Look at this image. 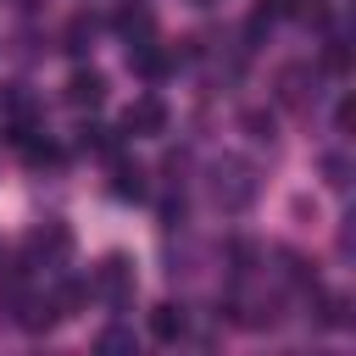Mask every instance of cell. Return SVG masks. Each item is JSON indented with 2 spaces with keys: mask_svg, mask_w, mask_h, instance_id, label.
<instances>
[{
  "mask_svg": "<svg viewBox=\"0 0 356 356\" xmlns=\"http://www.w3.org/2000/svg\"><path fill=\"white\" fill-rule=\"evenodd\" d=\"M211 200H217L222 211H245V206L256 200V167H250L245 156L211 161Z\"/></svg>",
  "mask_w": 356,
  "mask_h": 356,
  "instance_id": "1",
  "label": "cell"
},
{
  "mask_svg": "<svg viewBox=\"0 0 356 356\" xmlns=\"http://www.w3.org/2000/svg\"><path fill=\"white\" fill-rule=\"evenodd\" d=\"M323 178H328V189H345L350 184V161L334 150V156H323Z\"/></svg>",
  "mask_w": 356,
  "mask_h": 356,
  "instance_id": "12",
  "label": "cell"
},
{
  "mask_svg": "<svg viewBox=\"0 0 356 356\" xmlns=\"http://www.w3.org/2000/svg\"><path fill=\"white\" fill-rule=\"evenodd\" d=\"M95 33H100V22H95L89 11H78V17L67 22V33H61V50H72V56H83V50L95 44Z\"/></svg>",
  "mask_w": 356,
  "mask_h": 356,
  "instance_id": "11",
  "label": "cell"
},
{
  "mask_svg": "<svg viewBox=\"0 0 356 356\" xmlns=\"http://www.w3.org/2000/svg\"><path fill=\"white\" fill-rule=\"evenodd\" d=\"M89 295H100L106 306H128L134 300V267H128V256H106L95 267V278H89Z\"/></svg>",
  "mask_w": 356,
  "mask_h": 356,
  "instance_id": "2",
  "label": "cell"
},
{
  "mask_svg": "<svg viewBox=\"0 0 356 356\" xmlns=\"http://www.w3.org/2000/svg\"><path fill=\"white\" fill-rule=\"evenodd\" d=\"M128 67H134L145 83H161V78L172 72V50H161L156 39H145V44H128Z\"/></svg>",
  "mask_w": 356,
  "mask_h": 356,
  "instance_id": "5",
  "label": "cell"
},
{
  "mask_svg": "<svg viewBox=\"0 0 356 356\" xmlns=\"http://www.w3.org/2000/svg\"><path fill=\"white\" fill-rule=\"evenodd\" d=\"M95 345H100V350H134V334H128V328H106Z\"/></svg>",
  "mask_w": 356,
  "mask_h": 356,
  "instance_id": "14",
  "label": "cell"
},
{
  "mask_svg": "<svg viewBox=\"0 0 356 356\" xmlns=\"http://www.w3.org/2000/svg\"><path fill=\"white\" fill-rule=\"evenodd\" d=\"M122 128H128L134 139H156V134H167V106H161V95H139V100H128Z\"/></svg>",
  "mask_w": 356,
  "mask_h": 356,
  "instance_id": "4",
  "label": "cell"
},
{
  "mask_svg": "<svg viewBox=\"0 0 356 356\" xmlns=\"http://www.w3.org/2000/svg\"><path fill=\"white\" fill-rule=\"evenodd\" d=\"M17 6H33V0H17Z\"/></svg>",
  "mask_w": 356,
  "mask_h": 356,
  "instance_id": "17",
  "label": "cell"
},
{
  "mask_svg": "<svg viewBox=\"0 0 356 356\" xmlns=\"http://www.w3.org/2000/svg\"><path fill=\"white\" fill-rule=\"evenodd\" d=\"M273 89H278V106H289V111H312V100H317V72H312L306 61H289V67H278Z\"/></svg>",
  "mask_w": 356,
  "mask_h": 356,
  "instance_id": "3",
  "label": "cell"
},
{
  "mask_svg": "<svg viewBox=\"0 0 356 356\" xmlns=\"http://www.w3.org/2000/svg\"><path fill=\"white\" fill-rule=\"evenodd\" d=\"M100 100H106V78L95 67H78L67 78V106H100Z\"/></svg>",
  "mask_w": 356,
  "mask_h": 356,
  "instance_id": "6",
  "label": "cell"
},
{
  "mask_svg": "<svg viewBox=\"0 0 356 356\" xmlns=\"http://www.w3.org/2000/svg\"><path fill=\"white\" fill-rule=\"evenodd\" d=\"M28 250H33V256H44V261H61V256L72 250V234H67L61 222H44V228L28 239Z\"/></svg>",
  "mask_w": 356,
  "mask_h": 356,
  "instance_id": "10",
  "label": "cell"
},
{
  "mask_svg": "<svg viewBox=\"0 0 356 356\" xmlns=\"http://www.w3.org/2000/svg\"><path fill=\"white\" fill-rule=\"evenodd\" d=\"M111 195H122V200H139L145 195V167L139 161H122L117 150H111Z\"/></svg>",
  "mask_w": 356,
  "mask_h": 356,
  "instance_id": "7",
  "label": "cell"
},
{
  "mask_svg": "<svg viewBox=\"0 0 356 356\" xmlns=\"http://www.w3.org/2000/svg\"><path fill=\"white\" fill-rule=\"evenodd\" d=\"M184 328H189V312H184V306H172V300H161V306L150 312V334H156L161 345H172V339H184Z\"/></svg>",
  "mask_w": 356,
  "mask_h": 356,
  "instance_id": "8",
  "label": "cell"
},
{
  "mask_svg": "<svg viewBox=\"0 0 356 356\" xmlns=\"http://www.w3.org/2000/svg\"><path fill=\"white\" fill-rule=\"evenodd\" d=\"M117 33H122L128 44H145V39H156V17H150L145 6H122V11H117Z\"/></svg>",
  "mask_w": 356,
  "mask_h": 356,
  "instance_id": "9",
  "label": "cell"
},
{
  "mask_svg": "<svg viewBox=\"0 0 356 356\" xmlns=\"http://www.w3.org/2000/svg\"><path fill=\"white\" fill-rule=\"evenodd\" d=\"M323 67H328V72H345V67H350V50H345V39H328V50H323Z\"/></svg>",
  "mask_w": 356,
  "mask_h": 356,
  "instance_id": "13",
  "label": "cell"
},
{
  "mask_svg": "<svg viewBox=\"0 0 356 356\" xmlns=\"http://www.w3.org/2000/svg\"><path fill=\"white\" fill-rule=\"evenodd\" d=\"M195 6H217V0H195Z\"/></svg>",
  "mask_w": 356,
  "mask_h": 356,
  "instance_id": "16",
  "label": "cell"
},
{
  "mask_svg": "<svg viewBox=\"0 0 356 356\" xmlns=\"http://www.w3.org/2000/svg\"><path fill=\"white\" fill-rule=\"evenodd\" d=\"M245 128H250V139H273V117H261V111H245Z\"/></svg>",
  "mask_w": 356,
  "mask_h": 356,
  "instance_id": "15",
  "label": "cell"
}]
</instances>
